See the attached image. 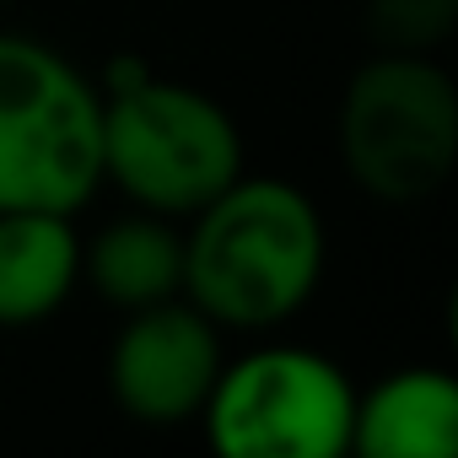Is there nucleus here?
Here are the masks:
<instances>
[{
	"mask_svg": "<svg viewBox=\"0 0 458 458\" xmlns=\"http://www.w3.org/2000/svg\"><path fill=\"white\" fill-rule=\"evenodd\" d=\"M81 281V238L60 210H0V329H33Z\"/></svg>",
	"mask_w": 458,
	"mask_h": 458,
	"instance_id": "obj_8",
	"label": "nucleus"
},
{
	"mask_svg": "<svg viewBox=\"0 0 458 458\" xmlns=\"http://www.w3.org/2000/svg\"><path fill=\"white\" fill-rule=\"evenodd\" d=\"M103 183V92L60 49L0 33V210L76 216Z\"/></svg>",
	"mask_w": 458,
	"mask_h": 458,
	"instance_id": "obj_3",
	"label": "nucleus"
},
{
	"mask_svg": "<svg viewBox=\"0 0 458 458\" xmlns=\"http://www.w3.org/2000/svg\"><path fill=\"white\" fill-rule=\"evenodd\" d=\"M458 447V383L442 367H399L356 394L351 453L361 458H447Z\"/></svg>",
	"mask_w": 458,
	"mask_h": 458,
	"instance_id": "obj_7",
	"label": "nucleus"
},
{
	"mask_svg": "<svg viewBox=\"0 0 458 458\" xmlns=\"http://www.w3.org/2000/svg\"><path fill=\"white\" fill-rule=\"evenodd\" d=\"M458 28V0H367V33L388 55H431Z\"/></svg>",
	"mask_w": 458,
	"mask_h": 458,
	"instance_id": "obj_10",
	"label": "nucleus"
},
{
	"mask_svg": "<svg viewBox=\"0 0 458 458\" xmlns=\"http://www.w3.org/2000/svg\"><path fill=\"white\" fill-rule=\"evenodd\" d=\"M81 276L103 302L124 313L183 297V238L157 210L108 221L92 243H81Z\"/></svg>",
	"mask_w": 458,
	"mask_h": 458,
	"instance_id": "obj_9",
	"label": "nucleus"
},
{
	"mask_svg": "<svg viewBox=\"0 0 458 458\" xmlns=\"http://www.w3.org/2000/svg\"><path fill=\"white\" fill-rule=\"evenodd\" d=\"M351 377L308 345H259L221 361L199 410L221 458H340L351 453Z\"/></svg>",
	"mask_w": 458,
	"mask_h": 458,
	"instance_id": "obj_5",
	"label": "nucleus"
},
{
	"mask_svg": "<svg viewBox=\"0 0 458 458\" xmlns=\"http://www.w3.org/2000/svg\"><path fill=\"white\" fill-rule=\"evenodd\" d=\"M351 178L383 205L431 199L458 162V87L431 55L367 60L340 103Z\"/></svg>",
	"mask_w": 458,
	"mask_h": 458,
	"instance_id": "obj_4",
	"label": "nucleus"
},
{
	"mask_svg": "<svg viewBox=\"0 0 458 458\" xmlns=\"http://www.w3.org/2000/svg\"><path fill=\"white\" fill-rule=\"evenodd\" d=\"M324 276L318 205L281 178H233L194 210L183 238V302L216 329H270L302 313Z\"/></svg>",
	"mask_w": 458,
	"mask_h": 458,
	"instance_id": "obj_1",
	"label": "nucleus"
},
{
	"mask_svg": "<svg viewBox=\"0 0 458 458\" xmlns=\"http://www.w3.org/2000/svg\"><path fill=\"white\" fill-rule=\"evenodd\" d=\"M103 178L140 210L194 216L243 173V135L216 98L157 76L140 55L103 71Z\"/></svg>",
	"mask_w": 458,
	"mask_h": 458,
	"instance_id": "obj_2",
	"label": "nucleus"
},
{
	"mask_svg": "<svg viewBox=\"0 0 458 458\" xmlns=\"http://www.w3.org/2000/svg\"><path fill=\"white\" fill-rule=\"evenodd\" d=\"M221 372L216 324L183 302L135 308L108 351V394L140 426H183L205 410V394Z\"/></svg>",
	"mask_w": 458,
	"mask_h": 458,
	"instance_id": "obj_6",
	"label": "nucleus"
}]
</instances>
